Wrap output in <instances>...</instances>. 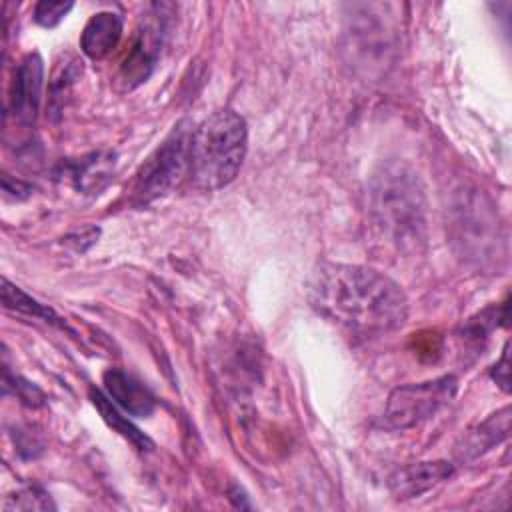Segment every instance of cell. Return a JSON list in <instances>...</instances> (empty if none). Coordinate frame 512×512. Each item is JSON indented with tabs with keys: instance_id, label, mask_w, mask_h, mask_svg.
Masks as SVG:
<instances>
[{
	"instance_id": "6da1fadb",
	"label": "cell",
	"mask_w": 512,
	"mask_h": 512,
	"mask_svg": "<svg viewBox=\"0 0 512 512\" xmlns=\"http://www.w3.org/2000/svg\"><path fill=\"white\" fill-rule=\"evenodd\" d=\"M312 308L356 336H378L408 318V298L386 274L360 264H324L310 282Z\"/></svg>"
},
{
	"instance_id": "7a4b0ae2",
	"label": "cell",
	"mask_w": 512,
	"mask_h": 512,
	"mask_svg": "<svg viewBox=\"0 0 512 512\" xmlns=\"http://www.w3.org/2000/svg\"><path fill=\"white\" fill-rule=\"evenodd\" d=\"M374 226L398 248H418L426 230V200L420 178L402 162L384 164L368 186Z\"/></svg>"
},
{
	"instance_id": "3957f363",
	"label": "cell",
	"mask_w": 512,
	"mask_h": 512,
	"mask_svg": "<svg viewBox=\"0 0 512 512\" xmlns=\"http://www.w3.org/2000/svg\"><path fill=\"white\" fill-rule=\"evenodd\" d=\"M248 150L246 120L234 110H218L198 124L190 142L188 174L200 190H220L240 172Z\"/></svg>"
},
{
	"instance_id": "277c9868",
	"label": "cell",
	"mask_w": 512,
	"mask_h": 512,
	"mask_svg": "<svg viewBox=\"0 0 512 512\" xmlns=\"http://www.w3.org/2000/svg\"><path fill=\"white\" fill-rule=\"evenodd\" d=\"M192 132L188 122H178L164 142L144 160L132 188V196L138 204L166 196L188 172Z\"/></svg>"
},
{
	"instance_id": "5b68a950",
	"label": "cell",
	"mask_w": 512,
	"mask_h": 512,
	"mask_svg": "<svg viewBox=\"0 0 512 512\" xmlns=\"http://www.w3.org/2000/svg\"><path fill=\"white\" fill-rule=\"evenodd\" d=\"M456 388L458 380L450 374L418 384L398 386L388 396L380 424L388 430L414 428L448 404L454 398Z\"/></svg>"
},
{
	"instance_id": "8992f818",
	"label": "cell",
	"mask_w": 512,
	"mask_h": 512,
	"mask_svg": "<svg viewBox=\"0 0 512 512\" xmlns=\"http://www.w3.org/2000/svg\"><path fill=\"white\" fill-rule=\"evenodd\" d=\"M168 8V4H150L148 14L142 16L134 42L116 74V82L122 90H134L152 74L168 34Z\"/></svg>"
},
{
	"instance_id": "52a82bcc",
	"label": "cell",
	"mask_w": 512,
	"mask_h": 512,
	"mask_svg": "<svg viewBox=\"0 0 512 512\" xmlns=\"http://www.w3.org/2000/svg\"><path fill=\"white\" fill-rule=\"evenodd\" d=\"M44 86V62L38 52H28L14 68L8 108L16 122L30 126L36 120Z\"/></svg>"
},
{
	"instance_id": "ba28073f",
	"label": "cell",
	"mask_w": 512,
	"mask_h": 512,
	"mask_svg": "<svg viewBox=\"0 0 512 512\" xmlns=\"http://www.w3.org/2000/svg\"><path fill=\"white\" fill-rule=\"evenodd\" d=\"M102 384L108 398L130 416L146 418L156 408V398L150 388L124 370L108 368L102 376Z\"/></svg>"
},
{
	"instance_id": "9c48e42d",
	"label": "cell",
	"mask_w": 512,
	"mask_h": 512,
	"mask_svg": "<svg viewBox=\"0 0 512 512\" xmlns=\"http://www.w3.org/2000/svg\"><path fill=\"white\" fill-rule=\"evenodd\" d=\"M454 468L446 460L408 464L390 476V490L396 498H416L452 476Z\"/></svg>"
},
{
	"instance_id": "30bf717a",
	"label": "cell",
	"mask_w": 512,
	"mask_h": 512,
	"mask_svg": "<svg viewBox=\"0 0 512 512\" xmlns=\"http://www.w3.org/2000/svg\"><path fill=\"white\" fill-rule=\"evenodd\" d=\"M124 30V18L116 12H98L94 14L82 34H80V48L92 60L106 58L120 42Z\"/></svg>"
},
{
	"instance_id": "8fae6325",
	"label": "cell",
	"mask_w": 512,
	"mask_h": 512,
	"mask_svg": "<svg viewBox=\"0 0 512 512\" xmlns=\"http://www.w3.org/2000/svg\"><path fill=\"white\" fill-rule=\"evenodd\" d=\"M510 408L504 406L500 412L492 414L488 420H484L474 432H470L462 440V448H458L462 458H476L478 454H484L494 444L504 440L508 436L510 428Z\"/></svg>"
},
{
	"instance_id": "7c38bea8",
	"label": "cell",
	"mask_w": 512,
	"mask_h": 512,
	"mask_svg": "<svg viewBox=\"0 0 512 512\" xmlns=\"http://www.w3.org/2000/svg\"><path fill=\"white\" fill-rule=\"evenodd\" d=\"M90 398H92V404L98 408V412L102 414V418H104V422L114 430V432H118L120 436H124L134 448H138L140 452H146V450H150L154 444H152V440L144 434V432H140L126 416H122V412L118 410V406L108 398V394H102L100 390H96V388H92L90 390Z\"/></svg>"
},
{
	"instance_id": "4fadbf2b",
	"label": "cell",
	"mask_w": 512,
	"mask_h": 512,
	"mask_svg": "<svg viewBox=\"0 0 512 512\" xmlns=\"http://www.w3.org/2000/svg\"><path fill=\"white\" fill-rule=\"evenodd\" d=\"M112 166H114V156L94 152L82 158L80 162H74L70 166V176L76 180V186L80 190H86V192L94 188L98 190L110 178Z\"/></svg>"
},
{
	"instance_id": "5bb4252c",
	"label": "cell",
	"mask_w": 512,
	"mask_h": 512,
	"mask_svg": "<svg viewBox=\"0 0 512 512\" xmlns=\"http://www.w3.org/2000/svg\"><path fill=\"white\" fill-rule=\"evenodd\" d=\"M2 304L8 310L28 314V316H34V318H42L46 322L58 324V320H60L52 308L40 304L38 300H34L26 292H22L18 286L10 284L6 278L2 280Z\"/></svg>"
},
{
	"instance_id": "9a60e30c",
	"label": "cell",
	"mask_w": 512,
	"mask_h": 512,
	"mask_svg": "<svg viewBox=\"0 0 512 512\" xmlns=\"http://www.w3.org/2000/svg\"><path fill=\"white\" fill-rule=\"evenodd\" d=\"M50 496L38 486H24L16 494L8 496L4 510H54Z\"/></svg>"
},
{
	"instance_id": "2e32d148",
	"label": "cell",
	"mask_w": 512,
	"mask_h": 512,
	"mask_svg": "<svg viewBox=\"0 0 512 512\" xmlns=\"http://www.w3.org/2000/svg\"><path fill=\"white\" fill-rule=\"evenodd\" d=\"M72 2H48L42 0L34 8V20L44 28H54L64 20V16L72 10Z\"/></svg>"
},
{
	"instance_id": "e0dca14e",
	"label": "cell",
	"mask_w": 512,
	"mask_h": 512,
	"mask_svg": "<svg viewBox=\"0 0 512 512\" xmlns=\"http://www.w3.org/2000/svg\"><path fill=\"white\" fill-rule=\"evenodd\" d=\"M508 374H510V370H508V344L504 346V350H502V358H500V362L494 366V370H492V378L496 380V384L504 390V392H508Z\"/></svg>"
}]
</instances>
